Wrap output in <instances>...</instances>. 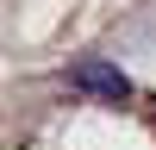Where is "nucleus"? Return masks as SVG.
<instances>
[{
    "label": "nucleus",
    "instance_id": "1",
    "mask_svg": "<svg viewBox=\"0 0 156 150\" xmlns=\"http://www.w3.org/2000/svg\"><path fill=\"white\" fill-rule=\"evenodd\" d=\"M69 88H81V94H100V100H125L131 94V81H125L112 62H94V56H81L69 69Z\"/></svg>",
    "mask_w": 156,
    "mask_h": 150
}]
</instances>
